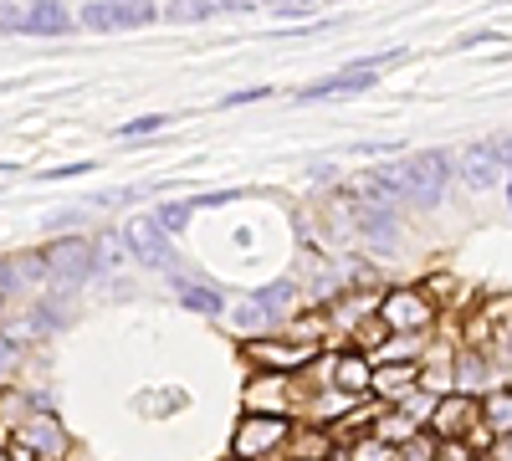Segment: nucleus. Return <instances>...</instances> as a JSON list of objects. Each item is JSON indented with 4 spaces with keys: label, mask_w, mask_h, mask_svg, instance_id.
Instances as JSON below:
<instances>
[{
    "label": "nucleus",
    "mask_w": 512,
    "mask_h": 461,
    "mask_svg": "<svg viewBox=\"0 0 512 461\" xmlns=\"http://www.w3.org/2000/svg\"><path fill=\"white\" fill-rule=\"evenodd\" d=\"M507 200H512V180H507Z\"/></svg>",
    "instance_id": "c756f323"
},
{
    "label": "nucleus",
    "mask_w": 512,
    "mask_h": 461,
    "mask_svg": "<svg viewBox=\"0 0 512 461\" xmlns=\"http://www.w3.org/2000/svg\"><path fill=\"white\" fill-rule=\"evenodd\" d=\"M497 149H502V159H507V170H512V139H507V144H497Z\"/></svg>",
    "instance_id": "cd10ccee"
},
{
    "label": "nucleus",
    "mask_w": 512,
    "mask_h": 461,
    "mask_svg": "<svg viewBox=\"0 0 512 461\" xmlns=\"http://www.w3.org/2000/svg\"><path fill=\"white\" fill-rule=\"evenodd\" d=\"M108 6L123 16V31H128V26H149V21H154V0H108Z\"/></svg>",
    "instance_id": "a211bd4d"
},
{
    "label": "nucleus",
    "mask_w": 512,
    "mask_h": 461,
    "mask_svg": "<svg viewBox=\"0 0 512 461\" xmlns=\"http://www.w3.org/2000/svg\"><path fill=\"white\" fill-rule=\"evenodd\" d=\"M359 226L369 231V236H395L400 231V216H395V205H359Z\"/></svg>",
    "instance_id": "9b49d317"
},
{
    "label": "nucleus",
    "mask_w": 512,
    "mask_h": 461,
    "mask_svg": "<svg viewBox=\"0 0 512 461\" xmlns=\"http://www.w3.org/2000/svg\"><path fill=\"white\" fill-rule=\"evenodd\" d=\"M441 461H466V451H461V446H451V451H446Z\"/></svg>",
    "instance_id": "bb28decb"
},
{
    "label": "nucleus",
    "mask_w": 512,
    "mask_h": 461,
    "mask_svg": "<svg viewBox=\"0 0 512 461\" xmlns=\"http://www.w3.org/2000/svg\"><path fill=\"white\" fill-rule=\"evenodd\" d=\"M93 164H62V170H47V180H72V175H88Z\"/></svg>",
    "instance_id": "a878e982"
},
{
    "label": "nucleus",
    "mask_w": 512,
    "mask_h": 461,
    "mask_svg": "<svg viewBox=\"0 0 512 461\" xmlns=\"http://www.w3.org/2000/svg\"><path fill=\"white\" fill-rule=\"evenodd\" d=\"M472 415V395H456L451 405H441V410H431V426L441 431V436H456V426Z\"/></svg>",
    "instance_id": "ddd939ff"
},
{
    "label": "nucleus",
    "mask_w": 512,
    "mask_h": 461,
    "mask_svg": "<svg viewBox=\"0 0 512 461\" xmlns=\"http://www.w3.org/2000/svg\"><path fill=\"white\" fill-rule=\"evenodd\" d=\"M226 6H231V0H175L169 16H175V21H205V16H216Z\"/></svg>",
    "instance_id": "dca6fc26"
},
{
    "label": "nucleus",
    "mask_w": 512,
    "mask_h": 461,
    "mask_svg": "<svg viewBox=\"0 0 512 461\" xmlns=\"http://www.w3.org/2000/svg\"><path fill=\"white\" fill-rule=\"evenodd\" d=\"M123 262H128L123 231H103V236L93 241V272H123Z\"/></svg>",
    "instance_id": "1a4fd4ad"
},
{
    "label": "nucleus",
    "mask_w": 512,
    "mask_h": 461,
    "mask_svg": "<svg viewBox=\"0 0 512 461\" xmlns=\"http://www.w3.org/2000/svg\"><path fill=\"white\" fill-rule=\"evenodd\" d=\"M164 113H154V118H134V123H123V134H154V129H164Z\"/></svg>",
    "instance_id": "5701e85b"
},
{
    "label": "nucleus",
    "mask_w": 512,
    "mask_h": 461,
    "mask_svg": "<svg viewBox=\"0 0 512 461\" xmlns=\"http://www.w3.org/2000/svg\"><path fill=\"white\" fill-rule=\"evenodd\" d=\"M123 241H128V257H139L144 267H169V262H175V251H169V231L159 221H149V216L128 221Z\"/></svg>",
    "instance_id": "20e7f679"
},
{
    "label": "nucleus",
    "mask_w": 512,
    "mask_h": 461,
    "mask_svg": "<svg viewBox=\"0 0 512 461\" xmlns=\"http://www.w3.org/2000/svg\"><path fill=\"white\" fill-rule=\"evenodd\" d=\"M11 170H16V164H6V159H0V175H11Z\"/></svg>",
    "instance_id": "c85d7f7f"
},
{
    "label": "nucleus",
    "mask_w": 512,
    "mask_h": 461,
    "mask_svg": "<svg viewBox=\"0 0 512 461\" xmlns=\"http://www.w3.org/2000/svg\"><path fill=\"white\" fill-rule=\"evenodd\" d=\"M379 318L390 323L395 333H420V328H431V318H436V308L420 298V292H390V298H384V308H379Z\"/></svg>",
    "instance_id": "39448f33"
},
{
    "label": "nucleus",
    "mask_w": 512,
    "mask_h": 461,
    "mask_svg": "<svg viewBox=\"0 0 512 461\" xmlns=\"http://www.w3.org/2000/svg\"><path fill=\"white\" fill-rule=\"evenodd\" d=\"M251 354L262 359V364H272V369H292V364H308V359H313L308 344H277V339H272V344H267V339L251 344Z\"/></svg>",
    "instance_id": "9d476101"
},
{
    "label": "nucleus",
    "mask_w": 512,
    "mask_h": 461,
    "mask_svg": "<svg viewBox=\"0 0 512 461\" xmlns=\"http://www.w3.org/2000/svg\"><path fill=\"white\" fill-rule=\"evenodd\" d=\"M502 175H507V159H502L497 144H472V149L461 154V180L472 185V190H492Z\"/></svg>",
    "instance_id": "423d86ee"
},
{
    "label": "nucleus",
    "mask_w": 512,
    "mask_h": 461,
    "mask_svg": "<svg viewBox=\"0 0 512 461\" xmlns=\"http://www.w3.org/2000/svg\"><path fill=\"white\" fill-rule=\"evenodd\" d=\"M41 267H47V282L52 292H77L82 282L93 277V241H52L47 251H41Z\"/></svg>",
    "instance_id": "f257e3e1"
},
{
    "label": "nucleus",
    "mask_w": 512,
    "mask_h": 461,
    "mask_svg": "<svg viewBox=\"0 0 512 461\" xmlns=\"http://www.w3.org/2000/svg\"><path fill=\"white\" fill-rule=\"evenodd\" d=\"M487 421H492L497 431H512V395H497V400H487Z\"/></svg>",
    "instance_id": "4be33fe9"
},
{
    "label": "nucleus",
    "mask_w": 512,
    "mask_h": 461,
    "mask_svg": "<svg viewBox=\"0 0 512 461\" xmlns=\"http://www.w3.org/2000/svg\"><path fill=\"white\" fill-rule=\"evenodd\" d=\"M0 461H11V456H0Z\"/></svg>",
    "instance_id": "7c9ffc66"
},
{
    "label": "nucleus",
    "mask_w": 512,
    "mask_h": 461,
    "mask_svg": "<svg viewBox=\"0 0 512 461\" xmlns=\"http://www.w3.org/2000/svg\"><path fill=\"white\" fill-rule=\"evenodd\" d=\"M482 380H487L482 359H477V354H461V364H456V385H461V390H477Z\"/></svg>",
    "instance_id": "412c9836"
},
{
    "label": "nucleus",
    "mask_w": 512,
    "mask_h": 461,
    "mask_svg": "<svg viewBox=\"0 0 512 461\" xmlns=\"http://www.w3.org/2000/svg\"><path fill=\"white\" fill-rule=\"evenodd\" d=\"M82 26H93V31H123V16L108 6V0H98V6L82 11Z\"/></svg>",
    "instance_id": "aec40b11"
},
{
    "label": "nucleus",
    "mask_w": 512,
    "mask_h": 461,
    "mask_svg": "<svg viewBox=\"0 0 512 461\" xmlns=\"http://www.w3.org/2000/svg\"><path fill=\"white\" fill-rule=\"evenodd\" d=\"M57 323H62V313H57V303H41V308H31L26 313V333H36V339H47V333H57Z\"/></svg>",
    "instance_id": "f3484780"
},
{
    "label": "nucleus",
    "mask_w": 512,
    "mask_h": 461,
    "mask_svg": "<svg viewBox=\"0 0 512 461\" xmlns=\"http://www.w3.org/2000/svg\"><path fill=\"white\" fill-rule=\"evenodd\" d=\"M446 175H451V164H446V154H415V159H405V180H410V200L415 205H436L441 195H446Z\"/></svg>",
    "instance_id": "7ed1b4c3"
},
{
    "label": "nucleus",
    "mask_w": 512,
    "mask_h": 461,
    "mask_svg": "<svg viewBox=\"0 0 512 461\" xmlns=\"http://www.w3.org/2000/svg\"><path fill=\"white\" fill-rule=\"evenodd\" d=\"M369 364L364 359H338V390H344V395H364L369 390Z\"/></svg>",
    "instance_id": "4468645a"
},
{
    "label": "nucleus",
    "mask_w": 512,
    "mask_h": 461,
    "mask_svg": "<svg viewBox=\"0 0 512 461\" xmlns=\"http://www.w3.org/2000/svg\"><path fill=\"white\" fill-rule=\"evenodd\" d=\"M282 436H287V426L277 421V415H272V421H267V415H251V421H241V431H236V456L256 461V456H267Z\"/></svg>",
    "instance_id": "0eeeda50"
},
{
    "label": "nucleus",
    "mask_w": 512,
    "mask_h": 461,
    "mask_svg": "<svg viewBox=\"0 0 512 461\" xmlns=\"http://www.w3.org/2000/svg\"><path fill=\"white\" fill-rule=\"evenodd\" d=\"M175 292H180V303H185L190 313H221V298H216L210 287H195V282L175 277Z\"/></svg>",
    "instance_id": "f8f14e48"
},
{
    "label": "nucleus",
    "mask_w": 512,
    "mask_h": 461,
    "mask_svg": "<svg viewBox=\"0 0 512 461\" xmlns=\"http://www.w3.org/2000/svg\"><path fill=\"white\" fill-rule=\"evenodd\" d=\"M405 52H390V57H369V62H354L349 72H333V77H323V82H308L303 93V103H323V98H344V93H364V88H374L379 82V72L390 67V62H400Z\"/></svg>",
    "instance_id": "f03ea898"
},
{
    "label": "nucleus",
    "mask_w": 512,
    "mask_h": 461,
    "mask_svg": "<svg viewBox=\"0 0 512 461\" xmlns=\"http://www.w3.org/2000/svg\"><path fill=\"white\" fill-rule=\"evenodd\" d=\"M16 364V339H11V333H0V374H6Z\"/></svg>",
    "instance_id": "393cba45"
},
{
    "label": "nucleus",
    "mask_w": 512,
    "mask_h": 461,
    "mask_svg": "<svg viewBox=\"0 0 512 461\" xmlns=\"http://www.w3.org/2000/svg\"><path fill=\"white\" fill-rule=\"evenodd\" d=\"M11 31H26V36H62V31H72V16H67L62 0H36V6H26V11L16 16Z\"/></svg>",
    "instance_id": "6e6552de"
},
{
    "label": "nucleus",
    "mask_w": 512,
    "mask_h": 461,
    "mask_svg": "<svg viewBox=\"0 0 512 461\" xmlns=\"http://www.w3.org/2000/svg\"><path fill=\"white\" fill-rule=\"evenodd\" d=\"M190 216H195V200H175V205H159V226L169 231V236H175V231H185L190 226Z\"/></svg>",
    "instance_id": "6ab92c4d"
},
{
    "label": "nucleus",
    "mask_w": 512,
    "mask_h": 461,
    "mask_svg": "<svg viewBox=\"0 0 512 461\" xmlns=\"http://www.w3.org/2000/svg\"><path fill=\"white\" fill-rule=\"evenodd\" d=\"M267 98V88H241V93H226V108H241V103H256Z\"/></svg>",
    "instance_id": "b1692460"
},
{
    "label": "nucleus",
    "mask_w": 512,
    "mask_h": 461,
    "mask_svg": "<svg viewBox=\"0 0 512 461\" xmlns=\"http://www.w3.org/2000/svg\"><path fill=\"white\" fill-rule=\"evenodd\" d=\"M251 303L262 308L267 318H277V313L292 303V282H272V287H262V292H251Z\"/></svg>",
    "instance_id": "2eb2a0df"
}]
</instances>
